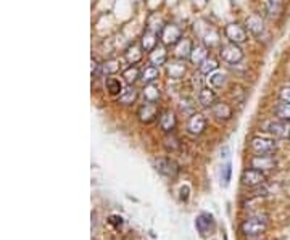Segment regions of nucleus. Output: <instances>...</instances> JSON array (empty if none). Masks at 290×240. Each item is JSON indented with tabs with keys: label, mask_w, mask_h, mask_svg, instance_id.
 I'll return each instance as SVG.
<instances>
[{
	"label": "nucleus",
	"mask_w": 290,
	"mask_h": 240,
	"mask_svg": "<svg viewBox=\"0 0 290 240\" xmlns=\"http://www.w3.org/2000/svg\"><path fill=\"white\" fill-rule=\"evenodd\" d=\"M144 98L145 102H152V103L158 102V98H160V89L155 84H147L144 89Z\"/></svg>",
	"instance_id": "obj_29"
},
{
	"label": "nucleus",
	"mask_w": 290,
	"mask_h": 240,
	"mask_svg": "<svg viewBox=\"0 0 290 240\" xmlns=\"http://www.w3.org/2000/svg\"><path fill=\"white\" fill-rule=\"evenodd\" d=\"M207 82H208L210 87L219 89V87H223L226 84V74H224V73H221V71H214V73H212V74H208Z\"/></svg>",
	"instance_id": "obj_27"
},
{
	"label": "nucleus",
	"mask_w": 290,
	"mask_h": 240,
	"mask_svg": "<svg viewBox=\"0 0 290 240\" xmlns=\"http://www.w3.org/2000/svg\"><path fill=\"white\" fill-rule=\"evenodd\" d=\"M276 166V160L271 155H256L251 160V168L265 171V169H272Z\"/></svg>",
	"instance_id": "obj_12"
},
{
	"label": "nucleus",
	"mask_w": 290,
	"mask_h": 240,
	"mask_svg": "<svg viewBox=\"0 0 290 240\" xmlns=\"http://www.w3.org/2000/svg\"><path fill=\"white\" fill-rule=\"evenodd\" d=\"M142 50H144V47H140L139 44H133L129 45L128 49L124 52V58L128 61L129 65H135L139 63L142 60Z\"/></svg>",
	"instance_id": "obj_16"
},
{
	"label": "nucleus",
	"mask_w": 290,
	"mask_h": 240,
	"mask_svg": "<svg viewBox=\"0 0 290 240\" xmlns=\"http://www.w3.org/2000/svg\"><path fill=\"white\" fill-rule=\"evenodd\" d=\"M219 56L221 60L224 61V63L228 65H237L240 63L242 60H244V50L240 49L239 44H228V45H223L221 47V52H219Z\"/></svg>",
	"instance_id": "obj_1"
},
{
	"label": "nucleus",
	"mask_w": 290,
	"mask_h": 240,
	"mask_svg": "<svg viewBox=\"0 0 290 240\" xmlns=\"http://www.w3.org/2000/svg\"><path fill=\"white\" fill-rule=\"evenodd\" d=\"M208 58V49L205 45H197L192 49V54H191V60L193 65H202L205 60Z\"/></svg>",
	"instance_id": "obj_23"
},
{
	"label": "nucleus",
	"mask_w": 290,
	"mask_h": 240,
	"mask_svg": "<svg viewBox=\"0 0 290 240\" xmlns=\"http://www.w3.org/2000/svg\"><path fill=\"white\" fill-rule=\"evenodd\" d=\"M139 77H140V71L137 70V68H135L134 65H131V66L128 68V70L123 71V79H124V82H126L128 86H133L134 82H135L137 79H139Z\"/></svg>",
	"instance_id": "obj_28"
},
{
	"label": "nucleus",
	"mask_w": 290,
	"mask_h": 240,
	"mask_svg": "<svg viewBox=\"0 0 290 240\" xmlns=\"http://www.w3.org/2000/svg\"><path fill=\"white\" fill-rule=\"evenodd\" d=\"M251 150L256 155H271L277 150V144L274 142L272 139H268V137H253Z\"/></svg>",
	"instance_id": "obj_4"
},
{
	"label": "nucleus",
	"mask_w": 290,
	"mask_h": 240,
	"mask_svg": "<svg viewBox=\"0 0 290 240\" xmlns=\"http://www.w3.org/2000/svg\"><path fill=\"white\" fill-rule=\"evenodd\" d=\"M229 147H224L223 150H221V156H223V158H226V160H228L229 158Z\"/></svg>",
	"instance_id": "obj_37"
},
{
	"label": "nucleus",
	"mask_w": 290,
	"mask_h": 240,
	"mask_svg": "<svg viewBox=\"0 0 290 240\" xmlns=\"http://www.w3.org/2000/svg\"><path fill=\"white\" fill-rule=\"evenodd\" d=\"M279 97H281L282 102H289L290 103V86L282 87L281 92H279Z\"/></svg>",
	"instance_id": "obj_34"
},
{
	"label": "nucleus",
	"mask_w": 290,
	"mask_h": 240,
	"mask_svg": "<svg viewBox=\"0 0 290 240\" xmlns=\"http://www.w3.org/2000/svg\"><path fill=\"white\" fill-rule=\"evenodd\" d=\"M218 66H219L218 61H216L214 58H207L198 68H200V73H202V74L208 76V74H212V73L218 71Z\"/></svg>",
	"instance_id": "obj_31"
},
{
	"label": "nucleus",
	"mask_w": 290,
	"mask_h": 240,
	"mask_svg": "<svg viewBox=\"0 0 290 240\" xmlns=\"http://www.w3.org/2000/svg\"><path fill=\"white\" fill-rule=\"evenodd\" d=\"M189 198V187H182L181 189V200H187Z\"/></svg>",
	"instance_id": "obj_36"
},
{
	"label": "nucleus",
	"mask_w": 290,
	"mask_h": 240,
	"mask_svg": "<svg viewBox=\"0 0 290 240\" xmlns=\"http://www.w3.org/2000/svg\"><path fill=\"white\" fill-rule=\"evenodd\" d=\"M150 63L155 66H161L166 63L168 60V52L165 49V45H156L154 50L150 52Z\"/></svg>",
	"instance_id": "obj_17"
},
{
	"label": "nucleus",
	"mask_w": 290,
	"mask_h": 240,
	"mask_svg": "<svg viewBox=\"0 0 290 240\" xmlns=\"http://www.w3.org/2000/svg\"><path fill=\"white\" fill-rule=\"evenodd\" d=\"M276 116L279 119H284V121H290V103L289 102H282L276 107Z\"/></svg>",
	"instance_id": "obj_32"
},
{
	"label": "nucleus",
	"mask_w": 290,
	"mask_h": 240,
	"mask_svg": "<svg viewBox=\"0 0 290 240\" xmlns=\"http://www.w3.org/2000/svg\"><path fill=\"white\" fill-rule=\"evenodd\" d=\"M155 166H156L158 173H161L163 176H166V177H176L177 173H179L177 163L174 160H171V158H160V160H156Z\"/></svg>",
	"instance_id": "obj_9"
},
{
	"label": "nucleus",
	"mask_w": 290,
	"mask_h": 240,
	"mask_svg": "<svg viewBox=\"0 0 290 240\" xmlns=\"http://www.w3.org/2000/svg\"><path fill=\"white\" fill-rule=\"evenodd\" d=\"M137 116H139L140 123H144V124L154 123L155 119L158 118V107H156V103L145 102L144 105H140L139 111H137Z\"/></svg>",
	"instance_id": "obj_8"
},
{
	"label": "nucleus",
	"mask_w": 290,
	"mask_h": 240,
	"mask_svg": "<svg viewBox=\"0 0 290 240\" xmlns=\"http://www.w3.org/2000/svg\"><path fill=\"white\" fill-rule=\"evenodd\" d=\"M174 47H176V49H174V55H176L179 60L191 58V54H192L193 47H192L191 40H189V39H181Z\"/></svg>",
	"instance_id": "obj_15"
},
{
	"label": "nucleus",
	"mask_w": 290,
	"mask_h": 240,
	"mask_svg": "<svg viewBox=\"0 0 290 240\" xmlns=\"http://www.w3.org/2000/svg\"><path fill=\"white\" fill-rule=\"evenodd\" d=\"M224 33H226V37H228L232 44L240 45V44L247 42V39H249V33H247V29L244 28V26H240L237 23H231V24L226 26Z\"/></svg>",
	"instance_id": "obj_5"
},
{
	"label": "nucleus",
	"mask_w": 290,
	"mask_h": 240,
	"mask_svg": "<svg viewBox=\"0 0 290 240\" xmlns=\"http://www.w3.org/2000/svg\"><path fill=\"white\" fill-rule=\"evenodd\" d=\"M186 71L187 68H186V63H184V60L173 61V63L168 65V76H170L171 79H182Z\"/></svg>",
	"instance_id": "obj_18"
},
{
	"label": "nucleus",
	"mask_w": 290,
	"mask_h": 240,
	"mask_svg": "<svg viewBox=\"0 0 290 240\" xmlns=\"http://www.w3.org/2000/svg\"><path fill=\"white\" fill-rule=\"evenodd\" d=\"M160 37L163 45H176L182 39V33L176 24H165L160 33Z\"/></svg>",
	"instance_id": "obj_6"
},
{
	"label": "nucleus",
	"mask_w": 290,
	"mask_h": 240,
	"mask_svg": "<svg viewBox=\"0 0 290 240\" xmlns=\"http://www.w3.org/2000/svg\"><path fill=\"white\" fill-rule=\"evenodd\" d=\"M176 124H177L176 114H174L171 110H165V111L161 113V116H160L161 131L166 132V134H171L174 131V128H176Z\"/></svg>",
	"instance_id": "obj_11"
},
{
	"label": "nucleus",
	"mask_w": 290,
	"mask_h": 240,
	"mask_svg": "<svg viewBox=\"0 0 290 240\" xmlns=\"http://www.w3.org/2000/svg\"><path fill=\"white\" fill-rule=\"evenodd\" d=\"M163 145H165V148L168 150V152L173 153V152H176V150H179V147H181V142H179V139L171 132V134H168L165 139H163Z\"/></svg>",
	"instance_id": "obj_30"
},
{
	"label": "nucleus",
	"mask_w": 290,
	"mask_h": 240,
	"mask_svg": "<svg viewBox=\"0 0 290 240\" xmlns=\"http://www.w3.org/2000/svg\"><path fill=\"white\" fill-rule=\"evenodd\" d=\"M107 91L110 95H121V92L124 91V87H123V82H121V79H118V77H112L110 76L108 79H107Z\"/></svg>",
	"instance_id": "obj_26"
},
{
	"label": "nucleus",
	"mask_w": 290,
	"mask_h": 240,
	"mask_svg": "<svg viewBox=\"0 0 290 240\" xmlns=\"http://www.w3.org/2000/svg\"><path fill=\"white\" fill-rule=\"evenodd\" d=\"M207 129V118L202 113H192V116L187 121V131L192 135H200Z\"/></svg>",
	"instance_id": "obj_7"
},
{
	"label": "nucleus",
	"mask_w": 290,
	"mask_h": 240,
	"mask_svg": "<svg viewBox=\"0 0 290 240\" xmlns=\"http://www.w3.org/2000/svg\"><path fill=\"white\" fill-rule=\"evenodd\" d=\"M266 181V176L261 173L260 169H247L244 171V174H242V184L247 185V187H256L263 184V182Z\"/></svg>",
	"instance_id": "obj_10"
},
{
	"label": "nucleus",
	"mask_w": 290,
	"mask_h": 240,
	"mask_svg": "<svg viewBox=\"0 0 290 240\" xmlns=\"http://www.w3.org/2000/svg\"><path fill=\"white\" fill-rule=\"evenodd\" d=\"M268 226L266 218L263 216H251L249 219H245L242 224V232L245 236H258V234L265 232V229Z\"/></svg>",
	"instance_id": "obj_2"
},
{
	"label": "nucleus",
	"mask_w": 290,
	"mask_h": 240,
	"mask_svg": "<svg viewBox=\"0 0 290 240\" xmlns=\"http://www.w3.org/2000/svg\"><path fill=\"white\" fill-rule=\"evenodd\" d=\"M213 116H216L218 119H231L232 118V108L224 102H216L214 105L212 107Z\"/></svg>",
	"instance_id": "obj_20"
},
{
	"label": "nucleus",
	"mask_w": 290,
	"mask_h": 240,
	"mask_svg": "<svg viewBox=\"0 0 290 240\" xmlns=\"http://www.w3.org/2000/svg\"><path fill=\"white\" fill-rule=\"evenodd\" d=\"M231 173H232L231 163H226V165L223 166V168H221V182H223V185H229Z\"/></svg>",
	"instance_id": "obj_33"
},
{
	"label": "nucleus",
	"mask_w": 290,
	"mask_h": 240,
	"mask_svg": "<svg viewBox=\"0 0 290 240\" xmlns=\"http://www.w3.org/2000/svg\"><path fill=\"white\" fill-rule=\"evenodd\" d=\"M216 100H218V95H216V92L213 91V87H205L198 92V103L205 108L213 107Z\"/></svg>",
	"instance_id": "obj_13"
},
{
	"label": "nucleus",
	"mask_w": 290,
	"mask_h": 240,
	"mask_svg": "<svg viewBox=\"0 0 290 240\" xmlns=\"http://www.w3.org/2000/svg\"><path fill=\"white\" fill-rule=\"evenodd\" d=\"M265 131L270 132L272 137L279 139H289L290 137V121H284V119H274L265 124Z\"/></svg>",
	"instance_id": "obj_3"
},
{
	"label": "nucleus",
	"mask_w": 290,
	"mask_h": 240,
	"mask_svg": "<svg viewBox=\"0 0 290 240\" xmlns=\"http://www.w3.org/2000/svg\"><path fill=\"white\" fill-rule=\"evenodd\" d=\"M119 71V61L118 60H107L98 66L97 74L98 76H113Z\"/></svg>",
	"instance_id": "obj_19"
},
{
	"label": "nucleus",
	"mask_w": 290,
	"mask_h": 240,
	"mask_svg": "<svg viewBox=\"0 0 290 240\" xmlns=\"http://www.w3.org/2000/svg\"><path fill=\"white\" fill-rule=\"evenodd\" d=\"M158 77H160V71H158V66L155 65L145 66L144 70L140 71V79L142 82H145V84H154Z\"/></svg>",
	"instance_id": "obj_21"
},
{
	"label": "nucleus",
	"mask_w": 290,
	"mask_h": 240,
	"mask_svg": "<svg viewBox=\"0 0 290 240\" xmlns=\"http://www.w3.org/2000/svg\"><path fill=\"white\" fill-rule=\"evenodd\" d=\"M281 3H282V0H270V2H268V5H270V12L277 13L279 8H281Z\"/></svg>",
	"instance_id": "obj_35"
},
{
	"label": "nucleus",
	"mask_w": 290,
	"mask_h": 240,
	"mask_svg": "<svg viewBox=\"0 0 290 240\" xmlns=\"http://www.w3.org/2000/svg\"><path fill=\"white\" fill-rule=\"evenodd\" d=\"M156 45H158L156 33H154V31H147V33L142 36V47H144V50L152 52Z\"/></svg>",
	"instance_id": "obj_25"
},
{
	"label": "nucleus",
	"mask_w": 290,
	"mask_h": 240,
	"mask_svg": "<svg viewBox=\"0 0 290 240\" xmlns=\"http://www.w3.org/2000/svg\"><path fill=\"white\" fill-rule=\"evenodd\" d=\"M135 100H137V91L134 89V86H128L118 97V102L121 105H133Z\"/></svg>",
	"instance_id": "obj_24"
},
{
	"label": "nucleus",
	"mask_w": 290,
	"mask_h": 240,
	"mask_svg": "<svg viewBox=\"0 0 290 240\" xmlns=\"http://www.w3.org/2000/svg\"><path fill=\"white\" fill-rule=\"evenodd\" d=\"M195 224H197V229H198V232L202 234V236H207V234L214 227V221H213V218L210 215H200L197 218V222H195Z\"/></svg>",
	"instance_id": "obj_22"
},
{
	"label": "nucleus",
	"mask_w": 290,
	"mask_h": 240,
	"mask_svg": "<svg viewBox=\"0 0 290 240\" xmlns=\"http://www.w3.org/2000/svg\"><path fill=\"white\" fill-rule=\"evenodd\" d=\"M247 31L253 36H261L263 31H265V21L260 15H251V17L247 19Z\"/></svg>",
	"instance_id": "obj_14"
}]
</instances>
